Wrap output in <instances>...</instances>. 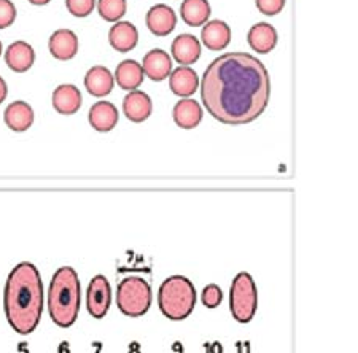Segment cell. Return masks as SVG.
<instances>
[{
    "mask_svg": "<svg viewBox=\"0 0 358 353\" xmlns=\"http://www.w3.org/2000/svg\"><path fill=\"white\" fill-rule=\"evenodd\" d=\"M123 112L132 123H143L153 112V103L147 92L131 91L123 99Z\"/></svg>",
    "mask_w": 358,
    "mask_h": 353,
    "instance_id": "obj_13",
    "label": "cell"
},
{
    "mask_svg": "<svg viewBox=\"0 0 358 353\" xmlns=\"http://www.w3.org/2000/svg\"><path fill=\"white\" fill-rule=\"evenodd\" d=\"M108 42L118 53H129L138 43L137 27L129 21H118L108 31Z\"/></svg>",
    "mask_w": 358,
    "mask_h": 353,
    "instance_id": "obj_12",
    "label": "cell"
},
{
    "mask_svg": "<svg viewBox=\"0 0 358 353\" xmlns=\"http://www.w3.org/2000/svg\"><path fill=\"white\" fill-rule=\"evenodd\" d=\"M82 102V92L75 85H59L53 92V107L61 115L77 113Z\"/></svg>",
    "mask_w": 358,
    "mask_h": 353,
    "instance_id": "obj_20",
    "label": "cell"
},
{
    "mask_svg": "<svg viewBox=\"0 0 358 353\" xmlns=\"http://www.w3.org/2000/svg\"><path fill=\"white\" fill-rule=\"evenodd\" d=\"M142 71L152 82H163L172 72V59L164 50L155 48L145 55L142 61Z\"/></svg>",
    "mask_w": 358,
    "mask_h": 353,
    "instance_id": "obj_11",
    "label": "cell"
},
{
    "mask_svg": "<svg viewBox=\"0 0 358 353\" xmlns=\"http://www.w3.org/2000/svg\"><path fill=\"white\" fill-rule=\"evenodd\" d=\"M202 45L210 51H222L231 43V29L222 20L207 21L201 32Z\"/></svg>",
    "mask_w": 358,
    "mask_h": 353,
    "instance_id": "obj_14",
    "label": "cell"
},
{
    "mask_svg": "<svg viewBox=\"0 0 358 353\" xmlns=\"http://www.w3.org/2000/svg\"><path fill=\"white\" fill-rule=\"evenodd\" d=\"M147 27L155 37H167L177 26V15L169 5H153L147 13Z\"/></svg>",
    "mask_w": 358,
    "mask_h": 353,
    "instance_id": "obj_8",
    "label": "cell"
},
{
    "mask_svg": "<svg viewBox=\"0 0 358 353\" xmlns=\"http://www.w3.org/2000/svg\"><path fill=\"white\" fill-rule=\"evenodd\" d=\"M115 86L113 73L103 66L91 67L85 75V88L94 97H106L110 94Z\"/></svg>",
    "mask_w": 358,
    "mask_h": 353,
    "instance_id": "obj_19",
    "label": "cell"
},
{
    "mask_svg": "<svg viewBox=\"0 0 358 353\" xmlns=\"http://www.w3.org/2000/svg\"><path fill=\"white\" fill-rule=\"evenodd\" d=\"M117 304L128 317L145 315L152 305V287L142 277H126L118 285Z\"/></svg>",
    "mask_w": 358,
    "mask_h": 353,
    "instance_id": "obj_5",
    "label": "cell"
},
{
    "mask_svg": "<svg viewBox=\"0 0 358 353\" xmlns=\"http://www.w3.org/2000/svg\"><path fill=\"white\" fill-rule=\"evenodd\" d=\"M66 7L75 18H86L96 8V0H66Z\"/></svg>",
    "mask_w": 358,
    "mask_h": 353,
    "instance_id": "obj_26",
    "label": "cell"
},
{
    "mask_svg": "<svg viewBox=\"0 0 358 353\" xmlns=\"http://www.w3.org/2000/svg\"><path fill=\"white\" fill-rule=\"evenodd\" d=\"M34 110L24 101L11 102L3 113L5 124L15 132H24L34 124Z\"/></svg>",
    "mask_w": 358,
    "mask_h": 353,
    "instance_id": "obj_21",
    "label": "cell"
},
{
    "mask_svg": "<svg viewBox=\"0 0 358 353\" xmlns=\"http://www.w3.org/2000/svg\"><path fill=\"white\" fill-rule=\"evenodd\" d=\"M115 83H117L121 89L124 91H136L138 86L143 83L142 66L134 59H126L118 64L117 71H115Z\"/></svg>",
    "mask_w": 358,
    "mask_h": 353,
    "instance_id": "obj_23",
    "label": "cell"
},
{
    "mask_svg": "<svg viewBox=\"0 0 358 353\" xmlns=\"http://www.w3.org/2000/svg\"><path fill=\"white\" fill-rule=\"evenodd\" d=\"M112 304V288L106 275H96L90 282L88 291H86V308L91 317L99 320L107 315Z\"/></svg>",
    "mask_w": 358,
    "mask_h": 353,
    "instance_id": "obj_7",
    "label": "cell"
},
{
    "mask_svg": "<svg viewBox=\"0 0 358 353\" xmlns=\"http://www.w3.org/2000/svg\"><path fill=\"white\" fill-rule=\"evenodd\" d=\"M258 304L257 287L252 275L247 272H239L234 277L229 293V309L234 320L239 323H248L255 317Z\"/></svg>",
    "mask_w": 358,
    "mask_h": 353,
    "instance_id": "obj_6",
    "label": "cell"
},
{
    "mask_svg": "<svg viewBox=\"0 0 358 353\" xmlns=\"http://www.w3.org/2000/svg\"><path fill=\"white\" fill-rule=\"evenodd\" d=\"M48 48L57 61H71L78 53V37L71 29H57L50 37Z\"/></svg>",
    "mask_w": 358,
    "mask_h": 353,
    "instance_id": "obj_9",
    "label": "cell"
},
{
    "mask_svg": "<svg viewBox=\"0 0 358 353\" xmlns=\"http://www.w3.org/2000/svg\"><path fill=\"white\" fill-rule=\"evenodd\" d=\"M255 5L259 13L266 16H275L284 10L285 0H255Z\"/></svg>",
    "mask_w": 358,
    "mask_h": 353,
    "instance_id": "obj_29",
    "label": "cell"
},
{
    "mask_svg": "<svg viewBox=\"0 0 358 353\" xmlns=\"http://www.w3.org/2000/svg\"><path fill=\"white\" fill-rule=\"evenodd\" d=\"M159 309L169 320H185L196 304V290L192 280L183 275H171L159 287Z\"/></svg>",
    "mask_w": 358,
    "mask_h": 353,
    "instance_id": "obj_4",
    "label": "cell"
},
{
    "mask_svg": "<svg viewBox=\"0 0 358 353\" xmlns=\"http://www.w3.org/2000/svg\"><path fill=\"white\" fill-rule=\"evenodd\" d=\"M212 8L209 0H183L180 7V15L183 21L192 27H199L206 24L210 18Z\"/></svg>",
    "mask_w": 358,
    "mask_h": 353,
    "instance_id": "obj_24",
    "label": "cell"
},
{
    "mask_svg": "<svg viewBox=\"0 0 358 353\" xmlns=\"http://www.w3.org/2000/svg\"><path fill=\"white\" fill-rule=\"evenodd\" d=\"M5 62L16 73H24L29 69H32L34 62H36V51L27 42H18L11 43L7 51H5Z\"/></svg>",
    "mask_w": 358,
    "mask_h": 353,
    "instance_id": "obj_16",
    "label": "cell"
},
{
    "mask_svg": "<svg viewBox=\"0 0 358 353\" xmlns=\"http://www.w3.org/2000/svg\"><path fill=\"white\" fill-rule=\"evenodd\" d=\"M169 88L176 96L182 97V99L193 96L199 88L198 73L188 66L177 67L169 75Z\"/></svg>",
    "mask_w": 358,
    "mask_h": 353,
    "instance_id": "obj_18",
    "label": "cell"
},
{
    "mask_svg": "<svg viewBox=\"0 0 358 353\" xmlns=\"http://www.w3.org/2000/svg\"><path fill=\"white\" fill-rule=\"evenodd\" d=\"M202 107L198 101L185 99L178 101L172 110V117H174L176 124L182 129H194L196 126L201 124L202 121Z\"/></svg>",
    "mask_w": 358,
    "mask_h": 353,
    "instance_id": "obj_22",
    "label": "cell"
},
{
    "mask_svg": "<svg viewBox=\"0 0 358 353\" xmlns=\"http://www.w3.org/2000/svg\"><path fill=\"white\" fill-rule=\"evenodd\" d=\"M88 120L92 129H96L97 132H108L118 124L120 113L112 102L99 101L90 108Z\"/></svg>",
    "mask_w": 358,
    "mask_h": 353,
    "instance_id": "obj_17",
    "label": "cell"
},
{
    "mask_svg": "<svg viewBox=\"0 0 358 353\" xmlns=\"http://www.w3.org/2000/svg\"><path fill=\"white\" fill-rule=\"evenodd\" d=\"M16 20V7L11 0H0V29H7Z\"/></svg>",
    "mask_w": 358,
    "mask_h": 353,
    "instance_id": "obj_28",
    "label": "cell"
},
{
    "mask_svg": "<svg viewBox=\"0 0 358 353\" xmlns=\"http://www.w3.org/2000/svg\"><path fill=\"white\" fill-rule=\"evenodd\" d=\"M29 2H31L32 5H37V7H42V5L50 3L51 0H29Z\"/></svg>",
    "mask_w": 358,
    "mask_h": 353,
    "instance_id": "obj_31",
    "label": "cell"
},
{
    "mask_svg": "<svg viewBox=\"0 0 358 353\" xmlns=\"http://www.w3.org/2000/svg\"><path fill=\"white\" fill-rule=\"evenodd\" d=\"M201 99L213 118L228 126L255 121L268 107L269 73L264 64L248 53H228L206 69Z\"/></svg>",
    "mask_w": 358,
    "mask_h": 353,
    "instance_id": "obj_1",
    "label": "cell"
},
{
    "mask_svg": "<svg viewBox=\"0 0 358 353\" xmlns=\"http://www.w3.org/2000/svg\"><path fill=\"white\" fill-rule=\"evenodd\" d=\"M202 304L206 305L207 309H215L218 305L222 304V299H223V293H222V288L218 285H207L204 290H202Z\"/></svg>",
    "mask_w": 358,
    "mask_h": 353,
    "instance_id": "obj_27",
    "label": "cell"
},
{
    "mask_svg": "<svg viewBox=\"0 0 358 353\" xmlns=\"http://www.w3.org/2000/svg\"><path fill=\"white\" fill-rule=\"evenodd\" d=\"M8 96V86H7V82L0 77V103H3V101L7 99Z\"/></svg>",
    "mask_w": 358,
    "mask_h": 353,
    "instance_id": "obj_30",
    "label": "cell"
},
{
    "mask_svg": "<svg viewBox=\"0 0 358 353\" xmlns=\"http://www.w3.org/2000/svg\"><path fill=\"white\" fill-rule=\"evenodd\" d=\"M128 11L126 0H97V13L107 22H118Z\"/></svg>",
    "mask_w": 358,
    "mask_h": 353,
    "instance_id": "obj_25",
    "label": "cell"
},
{
    "mask_svg": "<svg viewBox=\"0 0 358 353\" xmlns=\"http://www.w3.org/2000/svg\"><path fill=\"white\" fill-rule=\"evenodd\" d=\"M172 57L180 64V66H192V64L198 62L201 57V42L198 37L192 36V34H182L174 38L172 42Z\"/></svg>",
    "mask_w": 358,
    "mask_h": 353,
    "instance_id": "obj_15",
    "label": "cell"
},
{
    "mask_svg": "<svg viewBox=\"0 0 358 353\" xmlns=\"http://www.w3.org/2000/svg\"><path fill=\"white\" fill-rule=\"evenodd\" d=\"M2 50H3L2 48V42H0V56H2Z\"/></svg>",
    "mask_w": 358,
    "mask_h": 353,
    "instance_id": "obj_32",
    "label": "cell"
},
{
    "mask_svg": "<svg viewBox=\"0 0 358 353\" xmlns=\"http://www.w3.org/2000/svg\"><path fill=\"white\" fill-rule=\"evenodd\" d=\"M80 310V280L75 269L61 268L50 283L48 312L59 328H71Z\"/></svg>",
    "mask_w": 358,
    "mask_h": 353,
    "instance_id": "obj_3",
    "label": "cell"
},
{
    "mask_svg": "<svg viewBox=\"0 0 358 353\" xmlns=\"http://www.w3.org/2000/svg\"><path fill=\"white\" fill-rule=\"evenodd\" d=\"M247 42L255 53L268 55L277 46L279 36H277V31L273 24H269V22H258V24H253L250 31H248Z\"/></svg>",
    "mask_w": 358,
    "mask_h": 353,
    "instance_id": "obj_10",
    "label": "cell"
},
{
    "mask_svg": "<svg viewBox=\"0 0 358 353\" xmlns=\"http://www.w3.org/2000/svg\"><path fill=\"white\" fill-rule=\"evenodd\" d=\"M43 310V285L36 266L20 263L10 272L5 287V312L11 328L20 334H31L37 328Z\"/></svg>",
    "mask_w": 358,
    "mask_h": 353,
    "instance_id": "obj_2",
    "label": "cell"
}]
</instances>
